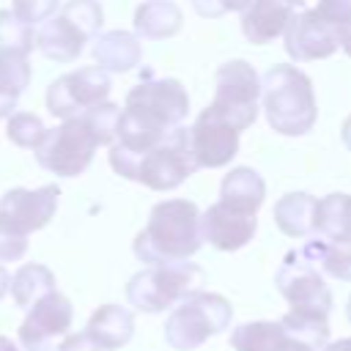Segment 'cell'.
<instances>
[{
  "label": "cell",
  "mask_w": 351,
  "mask_h": 351,
  "mask_svg": "<svg viewBox=\"0 0 351 351\" xmlns=\"http://www.w3.org/2000/svg\"><path fill=\"white\" fill-rule=\"evenodd\" d=\"M189 112V96L173 77L140 80L129 93L118 118L115 143L110 145V165L118 176L134 178L137 162L156 148L173 129L184 123Z\"/></svg>",
  "instance_id": "cell-1"
},
{
  "label": "cell",
  "mask_w": 351,
  "mask_h": 351,
  "mask_svg": "<svg viewBox=\"0 0 351 351\" xmlns=\"http://www.w3.org/2000/svg\"><path fill=\"white\" fill-rule=\"evenodd\" d=\"M118 118L121 107L118 104H99L82 115L66 118L60 126L47 129L44 140L36 148V162L63 178L80 176L99 145H112L115 132H118Z\"/></svg>",
  "instance_id": "cell-2"
},
{
  "label": "cell",
  "mask_w": 351,
  "mask_h": 351,
  "mask_svg": "<svg viewBox=\"0 0 351 351\" xmlns=\"http://www.w3.org/2000/svg\"><path fill=\"white\" fill-rule=\"evenodd\" d=\"M203 244L200 211L192 200H162L151 208L145 228L134 239L137 261L148 266L189 261Z\"/></svg>",
  "instance_id": "cell-3"
},
{
  "label": "cell",
  "mask_w": 351,
  "mask_h": 351,
  "mask_svg": "<svg viewBox=\"0 0 351 351\" xmlns=\"http://www.w3.org/2000/svg\"><path fill=\"white\" fill-rule=\"evenodd\" d=\"M337 47L351 55V0H318L285 27V52L296 63L329 58Z\"/></svg>",
  "instance_id": "cell-4"
},
{
  "label": "cell",
  "mask_w": 351,
  "mask_h": 351,
  "mask_svg": "<svg viewBox=\"0 0 351 351\" xmlns=\"http://www.w3.org/2000/svg\"><path fill=\"white\" fill-rule=\"evenodd\" d=\"M263 112L277 134L299 137L315 126L318 107L310 77L288 63H277L263 74Z\"/></svg>",
  "instance_id": "cell-5"
},
{
  "label": "cell",
  "mask_w": 351,
  "mask_h": 351,
  "mask_svg": "<svg viewBox=\"0 0 351 351\" xmlns=\"http://www.w3.org/2000/svg\"><path fill=\"white\" fill-rule=\"evenodd\" d=\"M101 5L96 0H69L36 30V47L55 63H71L82 55L85 44L101 33Z\"/></svg>",
  "instance_id": "cell-6"
},
{
  "label": "cell",
  "mask_w": 351,
  "mask_h": 351,
  "mask_svg": "<svg viewBox=\"0 0 351 351\" xmlns=\"http://www.w3.org/2000/svg\"><path fill=\"white\" fill-rule=\"evenodd\" d=\"M203 269L192 261H176V263H159L137 271L126 282V299L134 310L143 313H162L186 296L203 291Z\"/></svg>",
  "instance_id": "cell-7"
},
{
  "label": "cell",
  "mask_w": 351,
  "mask_h": 351,
  "mask_svg": "<svg viewBox=\"0 0 351 351\" xmlns=\"http://www.w3.org/2000/svg\"><path fill=\"white\" fill-rule=\"evenodd\" d=\"M233 307L225 296L197 291L178 302V307L165 321V343L176 351L200 348L208 337L225 332L230 326Z\"/></svg>",
  "instance_id": "cell-8"
},
{
  "label": "cell",
  "mask_w": 351,
  "mask_h": 351,
  "mask_svg": "<svg viewBox=\"0 0 351 351\" xmlns=\"http://www.w3.org/2000/svg\"><path fill=\"white\" fill-rule=\"evenodd\" d=\"M217 90L208 104L222 121L236 132H244L258 118V99L263 93V80L247 60H228L217 69Z\"/></svg>",
  "instance_id": "cell-9"
},
{
  "label": "cell",
  "mask_w": 351,
  "mask_h": 351,
  "mask_svg": "<svg viewBox=\"0 0 351 351\" xmlns=\"http://www.w3.org/2000/svg\"><path fill=\"white\" fill-rule=\"evenodd\" d=\"M197 170H200V165H197L195 151H192V134L181 123L178 129H173L156 148H151L137 162L132 181H140L156 192H167V189L181 186Z\"/></svg>",
  "instance_id": "cell-10"
},
{
  "label": "cell",
  "mask_w": 351,
  "mask_h": 351,
  "mask_svg": "<svg viewBox=\"0 0 351 351\" xmlns=\"http://www.w3.org/2000/svg\"><path fill=\"white\" fill-rule=\"evenodd\" d=\"M110 74L101 66H85L77 71H69L49 82L47 88V110L55 118H74L82 115L99 104L107 101L110 96Z\"/></svg>",
  "instance_id": "cell-11"
},
{
  "label": "cell",
  "mask_w": 351,
  "mask_h": 351,
  "mask_svg": "<svg viewBox=\"0 0 351 351\" xmlns=\"http://www.w3.org/2000/svg\"><path fill=\"white\" fill-rule=\"evenodd\" d=\"M274 285L285 296L291 310L321 313V315L332 313V291L324 282V274L313 263H307L299 250H291L282 258L274 274Z\"/></svg>",
  "instance_id": "cell-12"
},
{
  "label": "cell",
  "mask_w": 351,
  "mask_h": 351,
  "mask_svg": "<svg viewBox=\"0 0 351 351\" xmlns=\"http://www.w3.org/2000/svg\"><path fill=\"white\" fill-rule=\"evenodd\" d=\"M60 186L44 184L38 189L14 186L0 197V230L27 239L33 230H41L58 211Z\"/></svg>",
  "instance_id": "cell-13"
},
{
  "label": "cell",
  "mask_w": 351,
  "mask_h": 351,
  "mask_svg": "<svg viewBox=\"0 0 351 351\" xmlns=\"http://www.w3.org/2000/svg\"><path fill=\"white\" fill-rule=\"evenodd\" d=\"M71 302L60 291L47 293L27 310L19 326V346L25 351H58V337H63L71 329Z\"/></svg>",
  "instance_id": "cell-14"
},
{
  "label": "cell",
  "mask_w": 351,
  "mask_h": 351,
  "mask_svg": "<svg viewBox=\"0 0 351 351\" xmlns=\"http://www.w3.org/2000/svg\"><path fill=\"white\" fill-rule=\"evenodd\" d=\"M255 230H258L255 214H247L241 208H233L225 200L208 206L200 214V236H203V241H208L211 247H217L222 252L241 250L244 244L252 241Z\"/></svg>",
  "instance_id": "cell-15"
},
{
  "label": "cell",
  "mask_w": 351,
  "mask_h": 351,
  "mask_svg": "<svg viewBox=\"0 0 351 351\" xmlns=\"http://www.w3.org/2000/svg\"><path fill=\"white\" fill-rule=\"evenodd\" d=\"M189 134L200 167H225L239 154V132L228 121H222L211 107L197 115Z\"/></svg>",
  "instance_id": "cell-16"
},
{
  "label": "cell",
  "mask_w": 351,
  "mask_h": 351,
  "mask_svg": "<svg viewBox=\"0 0 351 351\" xmlns=\"http://www.w3.org/2000/svg\"><path fill=\"white\" fill-rule=\"evenodd\" d=\"M296 16V8L282 0H252L241 11V33L252 44H269L285 33L288 22Z\"/></svg>",
  "instance_id": "cell-17"
},
{
  "label": "cell",
  "mask_w": 351,
  "mask_h": 351,
  "mask_svg": "<svg viewBox=\"0 0 351 351\" xmlns=\"http://www.w3.org/2000/svg\"><path fill=\"white\" fill-rule=\"evenodd\" d=\"M93 58L104 71H129L140 66L143 60V47L137 36L126 30H104L93 38Z\"/></svg>",
  "instance_id": "cell-18"
},
{
  "label": "cell",
  "mask_w": 351,
  "mask_h": 351,
  "mask_svg": "<svg viewBox=\"0 0 351 351\" xmlns=\"http://www.w3.org/2000/svg\"><path fill=\"white\" fill-rule=\"evenodd\" d=\"M85 332L96 343H101V346L115 351V348H121V346H126L132 340V335H134V315H132V310H126L121 304H101L99 310L90 313Z\"/></svg>",
  "instance_id": "cell-19"
},
{
  "label": "cell",
  "mask_w": 351,
  "mask_h": 351,
  "mask_svg": "<svg viewBox=\"0 0 351 351\" xmlns=\"http://www.w3.org/2000/svg\"><path fill=\"white\" fill-rule=\"evenodd\" d=\"M315 206L318 200L307 192H288L285 197H280L274 203V225L291 236V239H302L310 236L315 230Z\"/></svg>",
  "instance_id": "cell-20"
},
{
  "label": "cell",
  "mask_w": 351,
  "mask_h": 351,
  "mask_svg": "<svg viewBox=\"0 0 351 351\" xmlns=\"http://www.w3.org/2000/svg\"><path fill=\"white\" fill-rule=\"evenodd\" d=\"M266 197V184L252 167H233L219 186V200L230 203L233 208H241L247 214H258Z\"/></svg>",
  "instance_id": "cell-21"
},
{
  "label": "cell",
  "mask_w": 351,
  "mask_h": 351,
  "mask_svg": "<svg viewBox=\"0 0 351 351\" xmlns=\"http://www.w3.org/2000/svg\"><path fill=\"white\" fill-rule=\"evenodd\" d=\"M181 8L173 0H145L134 11V33L143 38H170L181 30Z\"/></svg>",
  "instance_id": "cell-22"
},
{
  "label": "cell",
  "mask_w": 351,
  "mask_h": 351,
  "mask_svg": "<svg viewBox=\"0 0 351 351\" xmlns=\"http://www.w3.org/2000/svg\"><path fill=\"white\" fill-rule=\"evenodd\" d=\"M318 239L351 244V195L332 192L315 206V230Z\"/></svg>",
  "instance_id": "cell-23"
},
{
  "label": "cell",
  "mask_w": 351,
  "mask_h": 351,
  "mask_svg": "<svg viewBox=\"0 0 351 351\" xmlns=\"http://www.w3.org/2000/svg\"><path fill=\"white\" fill-rule=\"evenodd\" d=\"M302 258L307 263H313L318 271L351 282V244L343 241H326V239H310L304 247H299Z\"/></svg>",
  "instance_id": "cell-24"
},
{
  "label": "cell",
  "mask_w": 351,
  "mask_h": 351,
  "mask_svg": "<svg viewBox=\"0 0 351 351\" xmlns=\"http://www.w3.org/2000/svg\"><path fill=\"white\" fill-rule=\"evenodd\" d=\"M30 82V63L25 55L0 49V118H11L22 90Z\"/></svg>",
  "instance_id": "cell-25"
},
{
  "label": "cell",
  "mask_w": 351,
  "mask_h": 351,
  "mask_svg": "<svg viewBox=\"0 0 351 351\" xmlns=\"http://www.w3.org/2000/svg\"><path fill=\"white\" fill-rule=\"evenodd\" d=\"M288 343V335L280 321H250L233 329V351H280Z\"/></svg>",
  "instance_id": "cell-26"
},
{
  "label": "cell",
  "mask_w": 351,
  "mask_h": 351,
  "mask_svg": "<svg viewBox=\"0 0 351 351\" xmlns=\"http://www.w3.org/2000/svg\"><path fill=\"white\" fill-rule=\"evenodd\" d=\"M52 291H58L55 288V274L41 263H25L11 277V296L22 310H30L38 299H44Z\"/></svg>",
  "instance_id": "cell-27"
},
{
  "label": "cell",
  "mask_w": 351,
  "mask_h": 351,
  "mask_svg": "<svg viewBox=\"0 0 351 351\" xmlns=\"http://www.w3.org/2000/svg\"><path fill=\"white\" fill-rule=\"evenodd\" d=\"M329 315H321V313H302V310H288L280 324L285 329V335L291 340H299V343H307L313 346L315 351H321L326 343H329Z\"/></svg>",
  "instance_id": "cell-28"
},
{
  "label": "cell",
  "mask_w": 351,
  "mask_h": 351,
  "mask_svg": "<svg viewBox=\"0 0 351 351\" xmlns=\"http://www.w3.org/2000/svg\"><path fill=\"white\" fill-rule=\"evenodd\" d=\"M36 47V33L30 25H25L14 11H0V49L25 55Z\"/></svg>",
  "instance_id": "cell-29"
},
{
  "label": "cell",
  "mask_w": 351,
  "mask_h": 351,
  "mask_svg": "<svg viewBox=\"0 0 351 351\" xmlns=\"http://www.w3.org/2000/svg\"><path fill=\"white\" fill-rule=\"evenodd\" d=\"M5 134H8V140H11L14 145H19V148H33V151H36L38 143L44 140L47 129H44L41 118L33 115V112H14V115L8 118Z\"/></svg>",
  "instance_id": "cell-30"
},
{
  "label": "cell",
  "mask_w": 351,
  "mask_h": 351,
  "mask_svg": "<svg viewBox=\"0 0 351 351\" xmlns=\"http://www.w3.org/2000/svg\"><path fill=\"white\" fill-rule=\"evenodd\" d=\"M60 0H14V14L25 22V25H38V22H47L55 11H58Z\"/></svg>",
  "instance_id": "cell-31"
},
{
  "label": "cell",
  "mask_w": 351,
  "mask_h": 351,
  "mask_svg": "<svg viewBox=\"0 0 351 351\" xmlns=\"http://www.w3.org/2000/svg\"><path fill=\"white\" fill-rule=\"evenodd\" d=\"M200 16H222L228 11H244L252 0H189Z\"/></svg>",
  "instance_id": "cell-32"
},
{
  "label": "cell",
  "mask_w": 351,
  "mask_h": 351,
  "mask_svg": "<svg viewBox=\"0 0 351 351\" xmlns=\"http://www.w3.org/2000/svg\"><path fill=\"white\" fill-rule=\"evenodd\" d=\"M58 351H112V348L96 343L88 332H80V335H66V340H60Z\"/></svg>",
  "instance_id": "cell-33"
},
{
  "label": "cell",
  "mask_w": 351,
  "mask_h": 351,
  "mask_svg": "<svg viewBox=\"0 0 351 351\" xmlns=\"http://www.w3.org/2000/svg\"><path fill=\"white\" fill-rule=\"evenodd\" d=\"M27 252V239L0 230V261H19Z\"/></svg>",
  "instance_id": "cell-34"
},
{
  "label": "cell",
  "mask_w": 351,
  "mask_h": 351,
  "mask_svg": "<svg viewBox=\"0 0 351 351\" xmlns=\"http://www.w3.org/2000/svg\"><path fill=\"white\" fill-rule=\"evenodd\" d=\"M321 351H351V337H343V340H335V343H326Z\"/></svg>",
  "instance_id": "cell-35"
},
{
  "label": "cell",
  "mask_w": 351,
  "mask_h": 351,
  "mask_svg": "<svg viewBox=\"0 0 351 351\" xmlns=\"http://www.w3.org/2000/svg\"><path fill=\"white\" fill-rule=\"evenodd\" d=\"M280 351H315V348L307 346V343H299V340H291V337H288V343H285Z\"/></svg>",
  "instance_id": "cell-36"
},
{
  "label": "cell",
  "mask_w": 351,
  "mask_h": 351,
  "mask_svg": "<svg viewBox=\"0 0 351 351\" xmlns=\"http://www.w3.org/2000/svg\"><path fill=\"white\" fill-rule=\"evenodd\" d=\"M340 137H343V145L351 151V115L343 121V129H340Z\"/></svg>",
  "instance_id": "cell-37"
},
{
  "label": "cell",
  "mask_w": 351,
  "mask_h": 351,
  "mask_svg": "<svg viewBox=\"0 0 351 351\" xmlns=\"http://www.w3.org/2000/svg\"><path fill=\"white\" fill-rule=\"evenodd\" d=\"M8 291H11V274H8V271L0 266V299H3Z\"/></svg>",
  "instance_id": "cell-38"
},
{
  "label": "cell",
  "mask_w": 351,
  "mask_h": 351,
  "mask_svg": "<svg viewBox=\"0 0 351 351\" xmlns=\"http://www.w3.org/2000/svg\"><path fill=\"white\" fill-rule=\"evenodd\" d=\"M0 351H19V348L14 346V340H8L5 335H0Z\"/></svg>",
  "instance_id": "cell-39"
},
{
  "label": "cell",
  "mask_w": 351,
  "mask_h": 351,
  "mask_svg": "<svg viewBox=\"0 0 351 351\" xmlns=\"http://www.w3.org/2000/svg\"><path fill=\"white\" fill-rule=\"evenodd\" d=\"M282 3H288V5H293V8H296V5H304L307 0H282Z\"/></svg>",
  "instance_id": "cell-40"
},
{
  "label": "cell",
  "mask_w": 351,
  "mask_h": 351,
  "mask_svg": "<svg viewBox=\"0 0 351 351\" xmlns=\"http://www.w3.org/2000/svg\"><path fill=\"white\" fill-rule=\"evenodd\" d=\"M346 315H348V321H351V296H348V304H346Z\"/></svg>",
  "instance_id": "cell-41"
}]
</instances>
